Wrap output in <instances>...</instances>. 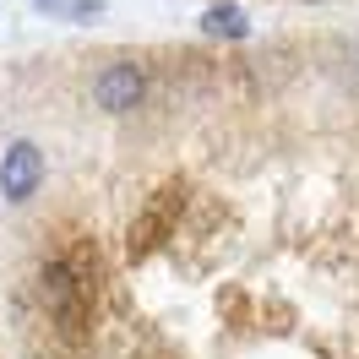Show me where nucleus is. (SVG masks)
Instances as JSON below:
<instances>
[{
  "label": "nucleus",
  "instance_id": "4",
  "mask_svg": "<svg viewBox=\"0 0 359 359\" xmlns=\"http://www.w3.org/2000/svg\"><path fill=\"white\" fill-rule=\"evenodd\" d=\"M33 6H39V11H55V17H66V6H71V0H33Z\"/></svg>",
  "mask_w": 359,
  "mask_h": 359
},
{
  "label": "nucleus",
  "instance_id": "1",
  "mask_svg": "<svg viewBox=\"0 0 359 359\" xmlns=\"http://www.w3.org/2000/svg\"><path fill=\"white\" fill-rule=\"evenodd\" d=\"M39 185H44V153H39V142H6V153H0V196L11 207H22L39 196Z\"/></svg>",
  "mask_w": 359,
  "mask_h": 359
},
{
  "label": "nucleus",
  "instance_id": "3",
  "mask_svg": "<svg viewBox=\"0 0 359 359\" xmlns=\"http://www.w3.org/2000/svg\"><path fill=\"white\" fill-rule=\"evenodd\" d=\"M202 33H207V39H245L250 17L234 6V0H224V6H207V11H202Z\"/></svg>",
  "mask_w": 359,
  "mask_h": 359
},
{
  "label": "nucleus",
  "instance_id": "5",
  "mask_svg": "<svg viewBox=\"0 0 359 359\" xmlns=\"http://www.w3.org/2000/svg\"><path fill=\"white\" fill-rule=\"evenodd\" d=\"M354 66H359V44H354Z\"/></svg>",
  "mask_w": 359,
  "mask_h": 359
},
{
  "label": "nucleus",
  "instance_id": "2",
  "mask_svg": "<svg viewBox=\"0 0 359 359\" xmlns=\"http://www.w3.org/2000/svg\"><path fill=\"white\" fill-rule=\"evenodd\" d=\"M142 93H147V82H142V71L136 66H104L98 71V82H93V104L98 109H109V114H126L142 104Z\"/></svg>",
  "mask_w": 359,
  "mask_h": 359
}]
</instances>
